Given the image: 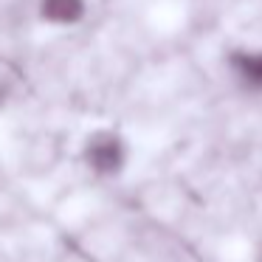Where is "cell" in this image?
<instances>
[{
  "label": "cell",
  "instance_id": "1",
  "mask_svg": "<svg viewBox=\"0 0 262 262\" xmlns=\"http://www.w3.org/2000/svg\"><path fill=\"white\" fill-rule=\"evenodd\" d=\"M82 161L91 172L102 178H113L124 172L127 161H130V149H127L124 138L113 130H96L85 138L82 147Z\"/></svg>",
  "mask_w": 262,
  "mask_h": 262
},
{
  "label": "cell",
  "instance_id": "2",
  "mask_svg": "<svg viewBox=\"0 0 262 262\" xmlns=\"http://www.w3.org/2000/svg\"><path fill=\"white\" fill-rule=\"evenodd\" d=\"M91 0H34V14L42 26L51 29H74L85 23Z\"/></svg>",
  "mask_w": 262,
  "mask_h": 262
},
{
  "label": "cell",
  "instance_id": "3",
  "mask_svg": "<svg viewBox=\"0 0 262 262\" xmlns=\"http://www.w3.org/2000/svg\"><path fill=\"white\" fill-rule=\"evenodd\" d=\"M3 104H6V88L0 85V110H3Z\"/></svg>",
  "mask_w": 262,
  "mask_h": 262
}]
</instances>
